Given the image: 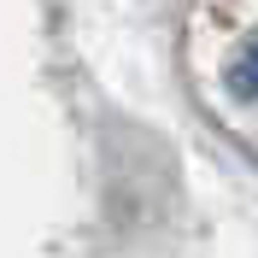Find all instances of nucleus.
<instances>
[{
  "instance_id": "obj_1",
  "label": "nucleus",
  "mask_w": 258,
  "mask_h": 258,
  "mask_svg": "<svg viewBox=\"0 0 258 258\" xmlns=\"http://www.w3.org/2000/svg\"><path fill=\"white\" fill-rule=\"evenodd\" d=\"M229 94L246 100V106H258V41H246V47L229 59Z\"/></svg>"
}]
</instances>
